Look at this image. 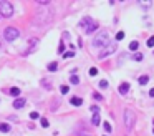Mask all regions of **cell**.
<instances>
[{
  "label": "cell",
  "mask_w": 154,
  "mask_h": 136,
  "mask_svg": "<svg viewBox=\"0 0 154 136\" xmlns=\"http://www.w3.org/2000/svg\"><path fill=\"white\" fill-rule=\"evenodd\" d=\"M139 85H147L149 83V76H146V75H142V76H139Z\"/></svg>",
  "instance_id": "13"
},
{
  "label": "cell",
  "mask_w": 154,
  "mask_h": 136,
  "mask_svg": "<svg viewBox=\"0 0 154 136\" xmlns=\"http://www.w3.org/2000/svg\"><path fill=\"white\" fill-rule=\"evenodd\" d=\"M70 83H71V85H78V83H80V78H78L76 75H73L71 78H70Z\"/></svg>",
  "instance_id": "16"
},
{
  "label": "cell",
  "mask_w": 154,
  "mask_h": 136,
  "mask_svg": "<svg viewBox=\"0 0 154 136\" xmlns=\"http://www.w3.org/2000/svg\"><path fill=\"white\" fill-rule=\"evenodd\" d=\"M30 118H32V120H37V118H38V113H37V111H32V113H30Z\"/></svg>",
  "instance_id": "27"
},
{
  "label": "cell",
  "mask_w": 154,
  "mask_h": 136,
  "mask_svg": "<svg viewBox=\"0 0 154 136\" xmlns=\"http://www.w3.org/2000/svg\"><path fill=\"white\" fill-rule=\"evenodd\" d=\"M128 91H129V83H121L119 85V93L121 95H126Z\"/></svg>",
  "instance_id": "8"
},
{
  "label": "cell",
  "mask_w": 154,
  "mask_h": 136,
  "mask_svg": "<svg viewBox=\"0 0 154 136\" xmlns=\"http://www.w3.org/2000/svg\"><path fill=\"white\" fill-rule=\"evenodd\" d=\"M91 111L96 115V113H100V108H98V106H91Z\"/></svg>",
  "instance_id": "30"
},
{
  "label": "cell",
  "mask_w": 154,
  "mask_h": 136,
  "mask_svg": "<svg viewBox=\"0 0 154 136\" xmlns=\"http://www.w3.org/2000/svg\"><path fill=\"white\" fill-rule=\"evenodd\" d=\"M146 45L147 47H154V37H149V40H147Z\"/></svg>",
  "instance_id": "19"
},
{
  "label": "cell",
  "mask_w": 154,
  "mask_h": 136,
  "mask_svg": "<svg viewBox=\"0 0 154 136\" xmlns=\"http://www.w3.org/2000/svg\"><path fill=\"white\" fill-rule=\"evenodd\" d=\"M10 95L12 96H20V90L18 88H10Z\"/></svg>",
  "instance_id": "17"
},
{
  "label": "cell",
  "mask_w": 154,
  "mask_h": 136,
  "mask_svg": "<svg viewBox=\"0 0 154 136\" xmlns=\"http://www.w3.org/2000/svg\"><path fill=\"white\" fill-rule=\"evenodd\" d=\"M108 43H109V33H108L106 30H103L101 33H98L96 37H94L93 40V47H106Z\"/></svg>",
  "instance_id": "1"
},
{
  "label": "cell",
  "mask_w": 154,
  "mask_h": 136,
  "mask_svg": "<svg viewBox=\"0 0 154 136\" xmlns=\"http://www.w3.org/2000/svg\"><path fill=\"white\" fill-rule=\"evenodd\" d=\"M41 83H43V86H45V88H50V83L47 82V78H43V80H41Z\"/></svg>",
  "instance_id": "28"
},
{
  "label": "cell",
  "mask_w": 154,
  "mask_h": 136,
  "mask_svg": "<svg viewBox=\"0 0 154 136\" xmlns=\"http://www.w3.org/2000/svg\"><path fill=\"white\" fill-rule=\"evenodd\" d=\"M37 3H40V5H48L50 0H37Z\"/></svg>",
  "instance_id": "25"
},
{
  "label": "cell",
  "mask_w": 154,
  "mask_h": 136,
  "mask_svg": "<svg viewBox=\"0 0 154 136\" xmlns=\"http://www.w3.org/2000/svg\"><path fill=\"white\" fill-rule=\"evenodd\" d=\"M138 47H139V41H131V43H129V50H131V52H136Z\"/></svg>",
  "instance_id": "14"
},
{
  "label": "cell",
  "mask_w": 154,
  "mask_h": 136,
  "mask_svg": "<svg viewBox=\"0 0 154 136\" xmlns=\"http://www.w3.org/2000/svg\"><path fill=\"white\" fill-rule=\"evenodd\" d=\"M142 58H144V56H142V53H134L133 55V60L134 61H141Z\"/></svg>",
  "instance_id": "18"
},
{
  "label": "cell",
  "mask_w": 154,
  "mask_h": 136,
  "mask_svg": "<svg viewBox=\"0 0 154 136\" xmlns=\"http://www.w3.org/2000/svg\"><path fill=\"white\" fill-rule=\"evenodd\" d=\"M60 91L63 93V95H65V93H68V86H65V85H63V86L60 88Z\"/></svg>",
  "instance_id": "29"
},
{
  "label": "cell",
  "mask_w": 154,
  "mask_h": 136,
  "mask_svg": "<svg viewBox=\"0 0 154 136\" xmlns=\"http://www.w3.org/2000/svg\"><path fill=\"white\" fill-rule=\"evenodd\" d=\"M48 124H50V123H48L45 118H41V126H43V128H48Z\"/></svg>",
  "instance_id": "26"
},
{
  "label": "cell",
  "mask_w": 154,
  "mask_h": 136,
  "mask_svg": "<svg viewBox=\"0 0 154 136\" xmlns=\"http://www.w3.org/2000/svg\"><path fill=\"white\" fill-rule=\"evenodd\" d=\"M14 15V5L7 2V0H2L0 2V17H5V18H10Z\"/></svg>",
  "instance_id": "2"
},
{
  "label": "cell",
  "mask_w": 154,
  "mask_h": 136,
  "mask_svg": "<svg viewBox=\"0 0 154 136\" xmlns=\"http://www.w3.org/2000/svg\"><path fill=\"white\" fill-rule=\"evenodd\" d=\"M134 121H136V116H134V113L131 111V109H124V124H126L128 129H133L134 126Z\"/></svg>",
  "instance_id": "4"
},
{
  "label": "cell",
  "mask_w": 154,
  "mask_h": 136,
  "mask_svg": "<svg viewBox=\"0 0 154 136\" xmlns=\"http://www.w3.org/2000/svg\"><path fill=\"white\" fill-rule=\"evenodd\" d=\"M90 75L96 76V75H98V70H96V68H90Z\"/></svg>",
  "instance_id": "22"
},
{
  "label": "cell",
  "mask_w": 154,
  "mask_h": 136,
  "mask_svg": "<svg viewBox=\"0 0 154 136\" xmlns=\"http://www.w3.org/2000/svg\"><path fill=\"white\" fill-rule=\"evenodd\" d=\"M70 103H71L73 106H81V103H83V100H81V98H78V96H73V98L70 100Z\"/></svg>",
  "instance_id": "9"
},
{
  "label": "cell",
  "mask_w": 154,
  "mask_h": 136,
  "mask_svg": "<svg viewBox=\"0 0 154 136\" xmlns=\"http://www.w3.org/2000/svg\"><path fill=\"white\" fill-rule=\"evenodd\" d=\"M58 50H60V53H61V52L65 50V45H63V43H60V48H58Z\"/></svg>",
  "instance_id": "32"
},
{
  "label": "cell",
  "mask_w": 154,
  "mask_h": 136,
  "mask_svg": "<svg viewBox=\"0 0 154 136\" xmlns=\"http://www.w3.org/2000/svg\"><path fill=\"white\" fill-rule=\"evenodd\" d=\"M93 98H94V100H103V96H101L100 93H94V95H93Z\"/></svg>",
  "instance_id": "31"
},
{
  "label": "cell",
  "mask_w": 154,
  "mask_h": 136,
  "mask_svg": "<svg viewBox=\"0 0 154 136\" xmlns=\"http://www.w3.org/2000/svg\"><path fill=\"white\" fill-rule=\"evenodd\" d=\"M20 37V30L18 28H15V27H7L5 30H3V38L7 41H14L17 40Z\"/></svg>",
  "instance_id": "3"
},
{
  "label": "cell",
  "mask_w": 154,
  "mask_h": 136,
  "mask_svg": "<svg viewBox=\"0 0 154 136\" xmlns=\"http://www.w3.org/2000/svg\"><path fill=\"white\" fill-rule=\"evenodd\" d=\"M149 96H153V98H154V88L149 90Z\"/></svg>",
  "instance_id": "33"
},
{
  "label": "cell",
  "mask_w": 154,
  "mask_h": 136,
  "mask_svg": "<svg viewBox=\"0 0 154 136\" xmlns=\"http://www.w3.org/2000/svg\"><path fill=\"white\" fill-rule=\"evenodd\" d=\"M116 48H118V45H116V41L114 43H108L106 47L101 50L100 53V60H103V58H106V56H109V55H113L114 52H116Z\"/></svg>",
  "instance_id": "5"
},
{
  "label": "cell",
  "mask_w": 154,
  "mask_h": 136,
  "mask_svg": "<svg viewBox=\"0 0 154 136\" xmlns=\"http://www.w3.org/2000/svg\"><path fill=\"white\" fill-rule=\"evenodd\" d=\"M103 126H104V129H106V133H111V124H109V123H104Z\"/></svg>",
  "instance_id": "24"
},
{
  "label": "cell",
  "mask_w": 154,
  "mask_h": 136,
  "mask_svg": "<svg viewBox=\"0 0 154 136\" xmlns=\"http://www.w3.org/2000/svg\"><path fill=\"white\" fill-rule=\"evenodd\" d=\"M0 131L8 133V131H10V124H7V123H0Z\"/></svg>",
  "instance_id": "12"
},
{
  "label": "cell",
  "mask_w": 154,
  "mask_h": 136,
  "mask_svg": "<svg viewBox=\"0 0 154 136\" xmlns=\"http://www.w3.org/2000/svg\"><path fill=\"white\" fill-rule=\"evenodd\" d=\"M14 106H15L17 109L23 108V106H25V98H17V100L14 101Z\"/></svg>",
  "instance_id": "7"
},
{
  "label": "cell",
  "mask_w": 154,
  "mask_h": 136,
  "mask_svg": "<svg viewBox=\"0 0 154 136\" xmlns=\"http://www.w3.org/2000/svg\"><path fill=\"white\" fill-rule=\"evenodd\" d=\"M93 23H94V22H93V18H91V17H85V18L80 22V27H83L85 30H86V28H88V27H91Z\"/></svg>",
  "instance_id": "6"
},
{
  "label": "cell",
  "mask_w": 154,
  "mask_h": 136,
  "mask_svg": "<svg viewBox=\"0 0 154 136\" xmlns=\"http://www.w3.org/2000/svg\"><path fill=\"white\" fill-rule=\"evenodd\" d=\"M100 88H108V82H106V80H101V82H100Z\"/></svg>",
  "instance_id": "21"
},
{
  "label": "cell",
  "mask_w": 154,
  "mask_h": 136,
  "mask_svg": "<svg viewBox=\"0 0 154 136\" xmlns=\"http://www.w3.org/2000/svg\"><path fill=\"white\" fill-rule=\"evenodd\" d=\"M91 123H93L94 126H98L101 123V118H100V113H96V115H93V120H91Z\"/></svg>",
  "instance_id": "11"
},
{
  "label": "cell",
  "mask_w": 154,
  "mask_h": 136,
  "mask_svg": "<svg viewBox=\"0 0 154 136\" xmlns=\"http://www.w3.org/2000/svg\"><path fill=\"white\" fill-rule=\"evenodd\" d=\"M96 28H98V23L94 22L93 25H91V27H88L86 30H85V32H86V33H93V32H94V30H96Z\"/></svg>",
  "instance_id": "15"
},
{
  "label": "cell",
  "mask_w": 154,
  "mask_h": 136,
  "mask_svg": "<svg viewBox=\"0 0 154 136\" xmlns=\"http://www.w3.org/2000/svg\"><path fill=\"white\" fill-rule=\"evenodd\" d=\"M56 70H58V63H56V61L48 63V71H56Z\"/></svg>",
  "instance_id": "10"
},
{
  "label": "cell",
  "mask_w": 154,
  "mask_h": 136,
  "mask_svg": "<svg viewBox=\"0 0 154 136\" xmlns=\"http://www.w3.org/2000/svg\"><path fill=\"white\" fill-rule=\"evenodd\" d=\"M124 38V32H118V35H116V40H123Z\"/></svg>",
  "instance_id": "23"
},
{
  "label": "cell",
  "mask_w": 154,
  "mask_h": 136,
  "mask_svg": "<svg viewBox=\"0 0 154 136\" xmlns=\"http://www.w3.org/2000/svg\"><path fill=\"white\" fill-rule=\"evenodd\" d=\"M63 56H65V58H73V56H75V52H66Z\"/></svg>",
  "instance_id": "20"
}]
</instances>
